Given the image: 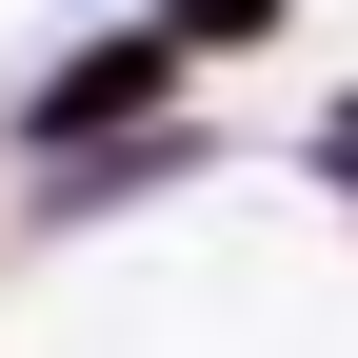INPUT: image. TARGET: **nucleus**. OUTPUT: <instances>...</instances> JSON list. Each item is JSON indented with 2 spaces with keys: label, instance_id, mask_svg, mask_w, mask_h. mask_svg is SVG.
Masks as SVG:
<instances>
[{
  "label": "nucleus",
  "instance_id": "f257e3e1",
  "mask_svg": "<svg viewBox=\"0 0 358 358\" xmlns=\"http://www.w3.org/2000/svg\"><path fill=\"white\" fill-rule=\"evenodd\" d=\"M140 120H199V60L159 20H80L0 80V159H80V140H140Z\"/></svg>",
  "mask_w": 358,
  "mask_h": 358
},
{
  "label": "nucleus",
  "instance_id": "f03ea898",
  "mask_svg": "<svg viewBox=\"0 0 358 358\" xmlns=\"http://www.w3.org/2000/svg\"><path fill=\"white\" fill-rule=\"evenodd\" d=\"M140 20H159L199 80H239V60H279V40H299V0H140Z\"/></svg>",
  "mask_w": 358,
  "mask_h": 358
},
{
  "label": "nucleus",
  "instance_id": "7ed1b4c3",
  "mask_svg": "<svg viewBox=\"0 0 358 358\" xmlns=\"http://www.w3.org/2000/svg\"><path fill=\"white\" fill-rule=\"evenodd\" d=\"M299 159H319L338 199H358V100H319V140H299Z\"/></svg>",
  "mask_w": 358,
  "mask_h": 358
}]
</instances>
